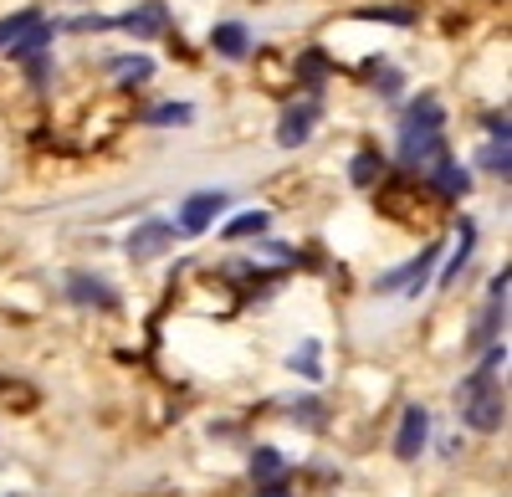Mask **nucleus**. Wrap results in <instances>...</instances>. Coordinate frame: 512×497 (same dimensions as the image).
Instances as JSON below:
<instances>
[{
	"label": "nucleus",
	"instance_id": "f257e3e1",
	"mask_svg": "<svg viewBox=\"0 0 512 497\" xmlns=\"http://www.w3.org/2000/svg\"><path fill=\"white\" fill-rule=\"evenodd\" d=\"M497 369H507V344H492L487 359L461 380L456 390V405H461V421L472 431H497L502 416H507V400H502V385H497Z\"/></svg>",
	"mask_w": 512,
	"mask_h": 497
},
{
	"label": "nucleus",
	"instance_id": "f03ea898",
	"mask_svg": "<svg viewBox=\"0 0 512 497\" xmlns=\"http://www.w3.org/2000/svg\"><path fill=\"white\" fill-rule=\"evenodd\" d=\"M47 41H52V26L41 21V11H16L0 21V52H11V57H31Z\"/></svg>",
	"mask_w": 512,
	"mask_h": 497
},
{
	"label": "nucleus",
	"instance_id": "7ed1b4c3",
	"mask_svg": "<svg viewBox=\"0 0 512 497\" xmlns=\"http://www.w3.org/2000/svg\"><path fill=\"white\" fill-rule=\"evenodd\" d=\"M400 159L410 164V170H431L436 159H446L441 129H415V123H405V134H400Z\"/></svg>",
	"mask_w": 512,
	"mask_h": 497
},
{
	"label": "nucleus",
	"instance_id": "20e7f679",
	"mask_svg": "<svg viewBox=\"0 0 512 497\" xmlns=\"http://www.w3.org/2000/svg\"><path fill=\"white\" fill-rule=\"evenodd\" d=\"M436 257H441V246H420V257H415V262H405V267H395V272H384V277H379V293H420V287L431 282Z\"/></svg>",
	"mask_w": 512,
	"mask_h": 497
},
{
	"label": "nucleus",
	"instance_id": "39448f33",
	"mask_svg": "<svg viewBox=\"0 0 512 497\" xmlns=\"http://www.w3.org/2000/svg\"><path fill=\"white\" fill-rule=\"evenodd\" d=\"M425 436H431V416H425V405H405V421H400V436H395V451L405 462L420 457Z\"/></svg>",
	"mask_w": 512,
	"mask_h": 497
},
{
	"label": "nucleus",
	"instance_id": "423d86ee",
	"mask_svg": "<svg viewBox=\"0 0 512 497\" xmlns=\"http://www.w3.org/2000/svg\"><path fill=\"white\" fill-rule=\"evenodd\" d=\"M221 205H226V195H221V190H200V195H190V200H185V211H180V231L200 236L210 221H216Z\"/></svg>",
	"mask_w": 512,
	"mask_h": 497
},
{
	"label": "nucleus",
	"instance_id": "0eeeda50",
	"mask_svg": "<svg viewBox=\"0 0 512 497\" xmlns=\"http://www.w3.org/2000/svg\"><path fill=\"white\" fill-rule=\"evenodd\" d=\"M313 123H318V103H297V108H287L282 123H277V144H282V149H297V144L313 134Z\"/></svg>",
	"mask_w": 512,
	"mask_h": 497
},
{
	"label": "nucleus",
	"instance_id": "6e6552de",
	"mask_svg": "<svg viewBox=\"0 0 512 497\" xmlns=\"http://www.w3.org/2000/svg\"><path fill=\"white\" fill-rule=\"evenodd\" d=\"M164 246H175V226L149 221V226H139L134 236H128V257H134V262H149V257L164 252Z\"/></svg>",
	"mask_w": 512,
	"mask_h": 497
},
{
	"label": "nucleus",
	"instance_id": "1a4fd4ad",
	"mask_svg": "<svg viewBox=\"0 0 512 497\" xmlns=\"http://www.w3.org/2000/svg\"><path fill=\"white\" fill-rule=\"evenodd\" d=\"M431 185H436V195L461 200L466 190H472V175H466L461 164H451V159H436V164H431Z\"/></svg>",
	"mask_w": 512,
	"mask_h": 497
},
{
	"label": "nucleus",
	"instance_id": "9d476101",
	"mask_svg": "<svg viewBox=\"0 0 512 497\" xmlns=\"http://www.w3.org/2000/svg\"><path fill=\"white\" fill-rule=\"evenodd\" d=\"M210 47H216L221 57H246V52H251V36H246V26L226 21V26L210 31Z\"/></svg>",
	"mask_w": 512,
	"mask_h": 497
},
{
	"label": "nucleus",
	"instance_id": "9b49d317",
	"mask_svg": "<svg viewBox=\"0 0 512 497\" xmlns=\"http://www.w3.org/2000/svg\"><path fill=\"white\" fill-rule=\"evenodd\" d=\"M472 241H477V226H472V221H461V231H456V252H451V262H446V272H441V287H451V282L461 277V267L472 262Z\"/></svg>",
	"mask_w": 512,
	"mask_h": 497
},
{
	"label": "nucleus",
	"instance_id": "f8f14e48",
	"mask_svg": "<svg viewBox=\"0 0 512 497\" xmlns=\"http://www.w3.org/2000/svg\"><path fill=\"white\" fill-rule=\"evenodd\" d=\"M118 26L134 31V36H159V31H164V6H139V11L118 16Z\"/></svg>",
	"mask_w": 512,
	"mask_h": 497
},
{
	"label": "nucleus",
	"instance_id": "ddd939ff",
	"mask_svg": "<svg viewBox=\"0 0 512 497\" xmlns=\"http://www.w3.org/2000/svg\"><path fill=\"white\" fill-rule=\"evenodd\" d=\"M282 472H287V462H282L277 446H256V451H251V477H256V482H277Z\"/></svg>",
	"mask_w": 512,
	"mask_h": 497
},
{
	"label": "nucleus",
	"instance_id": "4468645a",
	"mask_svg": "<svg viewBox=\"0 0 512 497\" xmlns=\"http://www.w3.org/2000/svg\"><path fill=\"white\" fill-rule=\"evenodd\" d=\"M72 298H77V303H98V308L113 303V293H108L98 277H72Z\"/></svg>",
	"mask_w": 512,
	"mask_h": 497
},
{
	"label": "nucleus",
	"instance_id": "2eb2a0df",
	"mask_svg": "<svg viewBox=\"0 0 512 497\" xmlns=\"http://www.w3.org/2000/svg\"><path fill=\"white\" fill-rule=\"evenodd\" d=\"M405 123H415V129H441V103H436V98H420V103H410Z\"/></svg>",
	"mask_w": 512,
	"mask_h": 497
},
{
	"label": "nucleus",
	"instance_id": "dca6fc26",
	"mask_svg": "<svg viewBox=\"0 0 512 497\" xmlns=\"http://www.w3.org/2000/svg\"><path fill=\"white\" fill-rule=\"evenodd\" d=\"M262 231H267V211H246V216H236V221L226 226L231 241H241V236H262Z\"/></svg>",
	"mask_w": 512,
	"mask_h": 497
},
{
	"label": "nucleus",
	"instance_id": "f3484780",
	"mask_svg": "<svg viewBox=\"0 0 512 497\" xmlns=\"http://www.w3.org/2000/svg\"><path fill=\"white\" fill-rule=\"evenodd\" d=\"M292 369H297V375H308V380H318V375H323V369H318V344H313V339L292 354Z\"/></svg>",
	"mask_w": 512,
	"mask_h": 497
},
{
	"label": "nucleus",
	"instance_id": "a211bd4d",
	"mask_svg": "<svg viewBox=\"0 0 512 497\" xmlns=\"http://www.w3.org/2000/svg\"><path fill=\"white\" fill-rule=\"evenodd\" d=\"M482 164H487L492 175H507V170H512V154H507V139H497V144H492V149L482 154Z\"/></svg>",
	"mask_w": 512,
	"mask_h": 497
},
{
	"label": "nucleus",
	"instance_id": "6ab92c4d",
	"mask_svg": "<svg viewBox=\"0 0 512 497\" xmlns=\"http://www.w3.org/2000/svg\"><path fill=\"white\" fill-rule=\"evenodd\" d=\"M379 164H384V159H379L374 149H364V154L354 159V180H359V185H374V175H379Z\"/></svg>",
	"mask_w": 512,
	"mask_h": 497
},
{
	"label": "nucleus",
	"instance_id": "aec40b11",
	"mask_svg": "<svg viewBox=\"0 0 512 497\" xmlns=\"http://www.w3.org/2000/svg\"><path fill=\"white\" fill-rule=\"evenodd\" d=\"M113 72H118V77H149V72H154V62H149V57H118V62H113Z\"/></svg>",
	"mask_w": 512,
	"mask_h": 497
},
{
	"label": "nucleus",
	"instance_id": "412c9836",
	"mask_svg": "<svg viewBox=\"0 0 512 497\" xmlns=\"http://www.w3.org/2000/svg\"><path fill=\"white\" fill-rule=\"evenodd\" d=\"M149 123H190V103H164L149 113Z\"/></svg>",
	"mask_w": 512,
	"mask_h": 497
},
{
	"label": "nucleus",
	"instance_id": "4be33fe9",
	"mask_svg": "<svg viewBox=\"0 0 512 497\" xmlns=\"http://www.w3.org/2000/svg\"><path fill=\"white\" fill-rule=\"evenodd\" d=\"M318 410H323L318 400H303V405H292V416H303L308 426H323V416H318Z\"/></svg>",
	"mask_w": 512,
	"mask_h": 497
},
{
	"label": "nucleus",
	"instance_id": "5701e85b",
	"mask_svg": "<svg viewBox=\"0 0 512 497\" xmlns=\"http://www.w3.org/2000/svg\"><path fill=\"white\" fill-rule=\"evenodd\" d=\"M359 16H369V21H400V26H410V11H359Z\"/></svg>",
	"mask_w": 512,
	"mask_h": 497
},
{
	"label": "nucleus",
	"instance_id": "b1692460",
	"mask_svg": "<svg viewBox=\"0 0 512 497\" xmlns=\"http://www.w3.org/2000/svg\"><path fill=\"white\" fill-rule=\"evenodd\" d=\"M262 497H292V492H282V487H267V492H262Z\"/></svg>",
	"mask_w": 512,
	"mask_h": 497
}]
</instances>
